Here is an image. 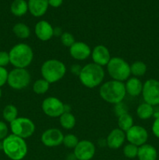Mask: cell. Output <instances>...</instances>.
<instances>
[{
    "mask_svg": "<svg viewBox=\"0 0 159 160\" xmlns=\"http://www.w3.org/2000/svg\"><path fill=\"white\" fill-rule=\"evenodd\" d=\"M12 31L17 38L26 39L31 35V30L26 24L23 23H17L12 28Z\"/></svg>",
    "mask_w": 159,
    "mask_h": 160,
    "instance_id": "obj_24",
    "label": "cell"
},
{
    "mask_svg": "<svg viewBox=\"0 0 159 160\" xmlns=\"http://www.w3.org/2000/svg\"><path fill=\"white\" fill-rule=\"evenodd\" d=\"M9 63H10L9 52H6L4 51H0V67H5Z\"/></svg>",
    "mask_w": 159,
    "mask_h": 160,
    "instance_id": "obj_33",
    "label": "cell"
},
{
    "mask_svg": "<svg viewBox=\"0 0 159 160\" xmlns=\"http://www.w3.org/2000/svg\"><path fill=\"white\" fill-rule=\"evenodd\" d=\"M48 5H50L51 6L55 8L59 7L62 4V2L63 0H48Z\"/></svg>",
    "mask_w": 159,
    "mask_h": 160,
    "instance_id": "obj_38",
    "label": "cell"
},
{
    "mask_svg": "<svg viewBox=\"0 0 159 160\" xmlns=\"http://www.w3.org/2000/svg\"><path fill=\"white\" fill-rule=\"evenodd\" d=\"M2 89H1V88H0V98L2 97Z\"/></svg>",
    "mask_w": 159,
    "mask_h": 160,
    "instance_id": "obj_41",
    "label": "cell"
},
{
    "mask_svg": "<svg viewBox=\"0 0 159 160\" xmlns=\"http://www.w3.org/2000/svg\"><path fill=\"white\" fill-rule=\"evenodd\" d=\"M61 42L65 47H71L75 43L74 36L69 32H63L60 37Z\"/></svg>",
    "mask_w": 159,
    "mask_h": 160,
    "instance_id": "obj_31",
    "label": "cell"
},
{
    "mask_svg": "<svg viewBox=\"0 0 159 160\" xmlns=\"http://www.w3.org/2000/svg\"><path fill=\"white\" fill-rule=\"evenodd\" d=\"M107 70L112 80L121 82L127 81L131 75L129 64L120 57L111 58L107 65Z\"/></svg>",
    "mask_w": 159,
    "mask_h": 160,
    "instance_id": "obj_6",
    "label": "cell"
},
{
    "mask_svg": "<svg viewBox=\"0 0 159 160\" xmlns=\"http://www.w3.org/2000/svg\"><path fill=\"white\" fill-rule=\"evenodd\" d=\"M8 127L3 121H0V140H4L8 136Z\"/></svg>",
    "mask_w": 159,
    "mask_h": 160,
    "instance_id": "obj_35",
    "label": "cell"
},
{
    "mask_svg": "<svg viewBox=\"0 0 159 160\" xmlns=\"http://www.w3.org/2000/svg\"><path fill=\"white\" fill-rule=\"evenodd\" d=\"M17 116H18V109L13 105L9 104L5 106L3 109L2 117L6 122L12 123L17 118Z\"/></svg>",
    "mask_w": 159,
    "mask_h": 160,
    "instance_id": "obj_26",
    "label": "cell"
},
{
    "mask_svg": "<svg viewBox=\"0 0 159 160\" xmlns=\"http://www.w3.org/2000/svg\"><path fill=\"white\" fill-rule=\"evenodd\" d=\"M30 72L25 68H14L9 72L7 83L9 87L15 90H22L31 83Z\"/></svg>",
    "mask_w": 159,
    "mask_h": 160,
    "instance_id": "obj_7",
    "label": "cell"
},
{
    "mask_svg": "<svg viewBox=\"0 0 159 160\" xmlns=\"http://www.w3.org/2000/svg\"><path fill=\"white\" fill-rule=\"evenodd\" d=\"M27 4L28 10L35 17H42L48 7V0H29Z\"/></svg>",
    "mask_w": 159,
    "mask_h": 160,
    "instance_id": "obj_18",
    "label": "cell"
},
{
    "mask_svg": "<svg viewBox=\"0 0 159 160\" xmlns=\"http://www.w3.org/2000/svg\"><path fill=\"white\" fill-rule=\"evenodd\" d=\"M152 132L155 137L159 138V116L157 117H156L155 120L153 123Z\"/></svg>",
    "mask_w": 159,
    "mask_h": 160,
    "instance_id": "obj_36",
    "label": "cell"
},
{
    "mask_svg": "<svg viewBox=\"0 0 159 160\" xmlns=\"http://www.w3.org/2000/svg\"><path fill=\"white\" fill-rule=\"evenodd\" d=\"M66 73L65 65L60 60L51 59L44 62L41 67V73L43 79L49 84L60 81Z\"/></svg>",
    "mask_w": 159,
    "mask_h": 160,
    "instance_id": "obj_5",
    "label": "cell"
},
{
    "mask_svg": "<svg viewBox=\"0 0 159 160\" xmlns=\"http://www.w3.org/2000/svg\"><path fill=\"white\" fill-rule=\"evenodd\" d=\"M126 139L130 144L140 147L147 142L148 132L143 127L133 125L129 131L126 132Z\"/></svg>",
    "mask_w": 159,
    "mask_h": 160,
    "instance_id": "obj_11",
    "label": "cell"
},
{
    "mask_svg": "<svg viewBox=\"0 0 159 160\" xmlns=\"http://www.w3.org/2000/svg\"><path fill=\"white\" fill-rule=\"evenodd\" d=\"M137 114L141 120H148L154 115V107L148 103H141L137 107Z\"/></svg>",
    "mask_w": 159,
    "mask_h": 160,
    "instance_id": "obj_22",
    "label": "cell"
},
{
    "mask_svg": "<svg viewBox=\"0 0 159 160\" xmlns=\"http://www.w3.org/2000/svg\"><path fill=\"white\" fill-rule=\"evenodd\" d=\"M118 128L125 133L129 131L132 126H133V119L131 115L129 113L123 114L122 116L118 117Z\"/></svg>",
    "mask_w": 159,
    "mask_h": 160,
    "instance_id": "obj_25",
    "label": "cell"
},
{
    "mask_svg": "<svg viewBox=\"0 0 159 160\" xmlns=\"http://www.w3.org/2000/svg\"><path fill=\"white\" fill-rule=\"evenodd\" d=\"M3 152L12 160H22L27 154V145L25 139L15 134H9L2 141Z\"/></svg>",
    "mask_w": 159,
    "mask_h": 160,
    "instance_id": "obj_2",
    "label": "cell"
},
{
    "mask_svg": "<svg viewBox=\"0 0 159 160\" xmlns=\"http://www.w3.org/2000/svg\"><path fill=\"white\" fill-rule=\"evenodd\" d=\"M114 112H115V116L118 117L123 115V114L127 113L128 108L126 105L122 102L115 105V106H114Z\"/></svg>",
    "mask_w": 159,
    "mask_h": 160,
    "instance_id": "obj_32",
    "label": "cell"
},
{
    "mask_svg": "<svg viewBox=\"0 0 159 160\" xmlns=\"http://www.w3.org/2000/svg\"><path fill=\"white\" fill-rule=\"evenodd\" d=\"M143 86V84L139 78L136 77L129 78L125 84L126 94L132 97L139 96L140 94H142Z\"/></svg>",
    "mask_w": 159,
    "mask_h": 160,
    "instance_id": "obj_19",
    "label": "cell"
},
{
    "mask_svg": "<svg viewBox=\"0 0 159 160\" xmlns=\"http://www.w3.org/2000/svg\"><path fill=\"white\" fill-rule=\"evenodd\" d=\"M50 84L43 78L37 80L33 84V92L37 95H44L49 89Z\"/></svg>",
    "mask_w": 159,
    "mask_h": 160,
    "instance_id": "obj_28",
    "label": "cell"
},
{
    "mask_svg": "<svg viewBox=\"0 0 159 160\" xmlns=\"http://www.w3.org/2000/svg\"><path fill=\"white\" fill-rule=\"evenodd\" d=\"M59 123L64 129L71 130L76 125V118L71 112H64L59 117Z\"/></svg>",
    "mask_w": 159,
    "mask_h": 160,
    "instance_id": "obj_23",
    "label": "cell"
},
{
    "mask_svg": "<svg viewBox=\"0 0 159 160\" xmlns=\"http://www.w3.org/2000/svg\"><path fill=\"white\" fill-rule=\"evenodd\" d=\"M95 151L94 145L90 141L82 140L75 147L73 155L77 160H90L94 156Z\"/></svg>",
    "mask_w": 159,
    "mask_h": 160,
    "instance_id": "obj_12",
    "label": "cell"
},
{
    "mask_svg": "<svg viewBox=\"0 0 159 160\" xmlns=\"http://www.w3.org/2000/svg\"><path fill=\"white\" fill-rule=\"evenodd\" d=\"M79 139L75 134H68L64 136L62 144L65 145V147L68 148H75V147L79 143Z\"/></svg>",
    "mask_w": 159,
    "mask_h": 160,
    "instance_id": "obj_29",
    "label": "cell"
},
{
    "mask_svg": "<svg viewBox=\"0 0 159 160\" xmlns=\"http://www.w3.org/2000/svg\"><path fill=\"white\" fill-rule=\"evenodd\" d=\"M10 63L15 68H25L31 65L34 59V52L29 45L19 43L15 45L9 52Z\"/></svg>",
    "mask_w": 159,
    "mask_h": 160,
    "instance_id": "obj_3",
    "label": "cell"
},
{
    "mask_svg": "<svg viewBox=\"0 0 159 160\" xmlns=\"http://www.w3.org/2000/svg\"><path fill=\"white\" fill-rule=\"evenodd\" d=\"M147 70V65L142 61H136L132 65H130L131 74L136 78L143 76L146 73Z\"/></svg>",
    "mask_w": 159,
    "mask_h": 160,
    "instance_id": "obj_27",
    "label": "cell"
},
{
    "mask_svg": "<svg viewBox=\"0 0 159 160\" xmlns=\"http://www.w3.org/2000/svg\"><path fill=\"white\" fill-rule=\"evenodd\" d=\"M11 12L16 17L25 15L28 10V4L25 0H14L10 6Z\"/></svg>",
    "mask_w": 159,
    "mask_h": 160,
    "instance_id": "obj_21",
    "label": "cell"
},
{
    "mask_svg": "<svg viewBox=\"0 0 159 160\" xmlns=\"http://www.w3.org/2000/svg\"><path fill=\"white\" fill-rule=\"evenodd\" d=\"M91 49L87 44L83 42H75L70 48V54L76 60H85L91 56Z\"/></svg>",
    "mask_w": 159,
    "mask_h": 160,
    "instance_id": "obj_14",
    "label": "cell"
},
{
    "mask_svg": "<svg viewBox=\"0 0 159 160\" xmlns=\"http://www.w3.org/2000/svg\"><path fill=\"white\" fill-rule=\"evenodd\" d=\"M64 135L58 128H49L43 132L41 137L42 144L47 147H57L62 145Z\"/></svg>",
    "mask_w": 159,
    "mask_h": 160,
    "instance_id": "obj_13",
    "label": "cell"
},
{
    "mask_svg": "<svg viewBox=\"0 0 159 160\" xmlns=\"http://www.w3.org/2000/svg\"><path fill=\"white\" fill-rule=\"evenodd\" d=\"M142 95L144 102L152 106L159 105V81L155 79H149L145 81Z\"/></svg>",
    "mask_w": 159,
    "mask_h": 160,
    "instance_id": "obj_9",
    "label": "cell"
},
{
    "mask_svg": "<svg viewBox=\"0 0 159 160\" xmlns=\"http://www.w3.org/2000/svg\"><path fill=\"white\" fill-rule=\"evenodd\" d=\"M81 84L87 88H94L104 79V70L102 67L91 62L82 67L79 75Z\"/></svg>",
    "mask_w": 159,
    "mask_h": 160,
    "instance_id": "obj_4",
    "label": "cell"
},
{
    "mask_svg": "<svg viewBox=\"0 0 159 160\" xmlns=\"http://www.w3.org/2000/svg\"><path fill=\"white\" fill-rule=\"evenodd\" d=\"M10 129L12 134L23 139H26L34 134L35 131V124L29 118L17 117L10 123Z\"/></svg>",
    "mask_w": 159,
    "mask_h": 160,
    "instance_id": "obj_8",
    "label": "cell"
},
{
    "mask_svg": "<svg viewBox=\"0 0 159 160\" xmlns=\"http://www.w3.org/2000/svg\"><path fill=\"white\" fill-rule=\"evenodd\" d=\"M123 153L126 158L134 159L137 156L138 147L135 145H132V144H128V145H125L124 148H123Z\"/></svg>",
    "mask_w": 159,
    "mask_h": 160,
    "instance_id": "obj_30",
    "label": "cell"
},
{
    "mask_svg": "<svg viewBox=\"0 0 159 160\" xmlns=\"http://www.w3.org/2000/svg\"><path fill=\"white\" fill-rule=\"evenodd\" d=\"M3 148V144H2V142H0V150H2Z\"/></svg>",
    "mask_w": 159,
    "mask_h": 160,
    "instance_id": "obj_40",
    "label": "cell"
},
{
    "mask_svg": "<svg viewBox=\"0 0 159 160\" xmlns=\"http://www.w3.org/2000/svg\"><path fill=\"white\" fill-rule=\"evenodd\" d=\"M34 32L39 40L47 42L54 36V28L46 20H41L36 23Z\"/></svg>",
    "mask_w": 159,
    "mask_h": 160,
    "instance_id": "obj_16",
    "label": "cell"
},
{
    "mask_svg": "<svg viewBox=\"0 0 159 160\" xmlns=\"http://www.w3.org/2000/svg\"><path fill=\"white\" fill-rule=\"evenodd\" d=\"M41 108L45 115L52 118L59 117L65 112V104L60 99L52 96L44 99Z\"/></svg>",
    "mask_w": 159,
    "mask_h": 160,
    "instance_id": "obj_10",
    "label": "cell"
},
{
    "mask_svg": "<svg viewBox=\"0 0 159 160\" xmlns=\"http://www.w3.org/2000/svg\"><path fill=\"white\" fill-rule=\"evenodd\" d=\"M62 34V29L60 28H54V35L57 36V37H61Z\"/></svg>",
    "mask_w": 159,
    "mask_h": 160,
    "instance_id": "obj_39",
    "label": "cell"
},
{
    "mask_svg": "<svg viewBox=\"0 0 159 160\" xmlns=\"http://www.w3.org/2000/svg\"><path fill=\"white\" fill-rule=\"evenodd\" d=\"M8 74L9 72L7 71V70L5 67H0V88L7 83Z\"/></svg>",
    "mask_w": 159,
    "mask_h": 160,
    "instance_id": "obj_34",
    "label": "cell"
},
{
    "mask_svg": "<svg viewBox=\"0 0 159 160\" xmlns=\"http://www.w3.org/2000/svg\"><path fill=\"white\" fill-rule=\"evenodd\" d=\"M99 94L104 101L111 104H118L123 101L126 95L125 84L115 80L106 81L100 87Z\"/></svg>",
    "mask_w": 159,
    "mask_h": 160,
    "instance_id": "obj_1",
    "label": "cell"
},
{
    "mask_svg": "<svg viewBox=\"0 0 159 160\" xmlns=\"http://www.w3.org/2000/svg\"><path fill=\"white\" fill-rule=\"evenodd\" d=\"M81 70H82V67L78 64H73V65L71 66L70 67V70H71V73L73 74L76 75V76L79 77L80 73Z\"/></svg>",
    "mask_w": 159,
    "mask_h": 160,
    "instance_id": "obj_37",
    "label": "cell"
},
{
    "mask_svg": "<svg viewBox=\"0 0 159 160\" xmlns=\"http://www.w3.org/2000/svg\"><path fill=\"white\" fill-rule=\"evenodd\" d=\"M91 57L94 63L101 67L107 66L111 59V54L108 48L104 45H98L93 48Z\"/></svg>",
    "mask_w": 159,
    "mask_h": 160,
    "instance_id": "obj_15",
    "label": "cell"
},
{
    "mask_svg": "<svg viewBox=\"0 0 159 160\" xmlns=\"http://www.w3.org/2000/svg\"><path fill=\"white\" fill-rule=\"evenodd\" d=\"M126 140V133L119 128L112 130L106 138V145L112 149H118Z\"/></svg>",
    "mask_w": 159,
    "mask_h": 160,
    "instance_id": "obj_17",
    "label": "cell"
},
{
    "mask_svg": "<svg viewBox=\"0 0 159 160\" xmlns=\"http://www.w3.org/2000/svg\"><path fill=\"white\" fill-rule=\"evenodd\" d=\"M137 157L139 160H156L157 158V150L151 145L144 144L138 147Z\"/></svg>",
    "mask_w": 159,
    "mask_h": 160,
    "instance_id": "obj_20",
    "label": "cell"
}]
</instances>
